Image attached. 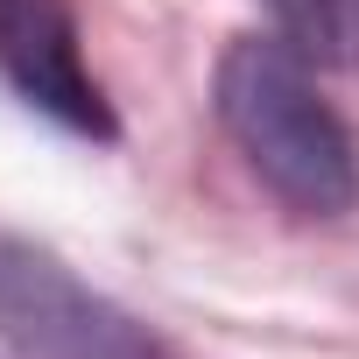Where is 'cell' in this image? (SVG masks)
Returning a JSON list of instances; mask_svg holds the SVG:
<instances>
[{
    "mask_svg": "<svg viewBox=\"0 0 359 359\" xmlns=\"http://www.w3.org/2000/svg\"><path fill=\"white\" fill-rule=\"evenodd\" d=\"M212 106H219V127L233 134V148L247 155V169L289 212H303V219L352 212L359 148H352L345 120L331 113V99L310 85V64L282 36L226 43L219 78H212Z\"/></svg>",
    "mask_w": 359,
    "mask_h": 359,
    "instance_id": "cell-1",
    "label": "cell"
},
{
    "mask_svg": "<svg viewBox=\"0 0 359 359\" xmlns=\"http://www.w3.org/2000/svg\"><path fill=\"white\" fill-rule=\"evenodd\" d=\"M0 338L15 359H162L141 317L15 233H0Z\"/></svg>",
    "mask_w": 359,
    "mask_h": 359,
    "instance_id": "cell-2",
    "label": "cell"
},
{
    "mask_svg": "<svg viewBox=\"0 0 359 359\" xmlns=\"http://www.w3.org/2000/svg\"><path fill=\"white\" fill-rule=\"evenodd\" d=\"M0 85L78 141H113L120 120L85 64L71 0H0Z\"/></svg>",
    "mask_w": 359,
    "mask_h": 359,
    "instance_id": "cell-3",
    "label": "cell"
},
{
    "mask_svg": "<svg viewBox=\"0 0 359 359\" xmlns=\"http://www.w3.org/2000/svg\"><path fill=\"white\" fill-rule=\"evenodd\" d=\"M268 15L303 64H331V71L359 64V0H268Z\"/></svg>",
    "mask_w": 359,
    "mask_h": 359,
    "instance_id": "cell-4",
    "label": "cell"
}]
</instances>
